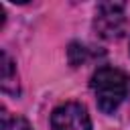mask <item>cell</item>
<instances>
[{
    "instance_id": "6da1fadb",
    "label": "cell",
    "mask_w": 130,
    "mask_h": 130,
    "mask_svg": "<svg viewBox=\"0 0 130 130\" xmlns=\"http://www.w3.org/2000/svg\"><path fill=\"white\" fill-rule=\"evenodd\" d=\"M91 91L95 93L98 108L104 114H114L128 95V77L116 67H98L91 75Z\"/></svg>"
},
{
    "instance_id": "7a4b0ae2",
    "label": "cell",
    "mask_w": 130,
    "mask_h": 130,
    "mask_svg": "<svg viewBox=\"0 0 130 130\" xmlns=\"http://www.w3.org/2000/svg\"><path fill=\"white\" fill-rule=\"evenodd\" d=\"M93 28L102 39H118L126 28V12L120 2H102L95 8Z\"/></svg>"
},
{
    "instance_id": "3957f363",
    "label": "cell",
    "mask_w": 130,
    "mask_h": 130,
    "mask_svg": "<svg viewBox=\"0 0 130 130\" xmlns=\"http://www.w3.org/2000/svg\"><path fill=\"white\" fill-rule=\"evenodd\" d=\"M51 130H91L87 108L79 102H65L51 114Z\"/></svg>"
},
{
    "instance_id": "277c9868",
    "label": "cell",
    "mask_w": 130,
    "mask_h": 130,
    "mask_svg": "<svg viewBox=\"0 0 130 130\" xmlns=\"http://www.w3.org/2000/svg\"><path fill=\"white\" fill-rule=\"evenodd\" d=\"M2 91L10 93V95H18L20 93L16 65H14V61L10 59V55L6 51H2Z\"/></svg>"
},
{
    "instance_id": "5b68a950",
    "label": "cell",
    "mask_w": 130,
    "mask_h": 130,
    "mask_svg": "<svg viewBox=\"0 0 130 130\" xmlns=\"http://www.w3.org/2000/svg\"><path fill=\"white\" fill-rule=\"evenodd\" d=\"M2 128L4 130H32L26 118L22 116H10L6 108H2Z\"/></svg>"
},
{
    "instance_id": "8992f818",
    "label": "cell",
    "mask_w": 130,
    "mask_h": 130,
    "mask_svg": "<svg viewBox=\"0 0 130 130\" xmlns=\"http://www.w3.org/2000/svg\"><path fill=\"white\" fill-rule=\"evenodd\" d=\"M67 55H69V63H71L73 67H79V65H83V63L87 61V55H89V53H87V47H83V45H79V43H71Z\"/></svg>"
}]
</instances>
